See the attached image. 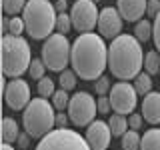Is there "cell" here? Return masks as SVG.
Returning <instances> with one entry per match:
<instances>
[{
  "instance_id": "obj_33",
  "label": "cell",
  "mask_w": 160,
  "mask_h": 150,
  "mask_svg": "<svg viewBox=\"0 0 160 150\" xmlns=\"http://www.w3.org/2000/svg\"><path fill=\"white\" fill-rule=\"evenodd\" d=\"M112 110V104H110L108 96H98V112L100 114H110Z\"/></svg>"
},
{
  "instance_id": "obj_14",
  "label": "cell",
  "mask_w": 160,
  "mask_h": 150,
  "mask_svg": "<svg viewBox=\"0 0 160 150\" xmlns=\"http://www.w3.org/2000/svg\"><path fill=\"white\" fill-rule=\"evenodd\" d=\"M146 6H148V0H118V4H116L118 12L128 22L142 20V16L146 14Z\"/></svg>"
},
{
  "instance_id": "obj_25",
  "label": "cell",
  "mask_w": 160,
  "mask_h": 150,
  "mask_svg": "<svg viewBox=\"0 0 160 150\" xmlns=\"http://www.w3.org/2000/svg\"><path fill=\"white\" fill-rule=\"evenodd\" d=\"M28 0H2V10L8 16H16L18 12H22Z\"/></svg>"
},
{
  "instance_id": "obj_4",
  "label": "cell",
  "mask_w": 160,
  "mask_h": 150,
  "mask_svg": "<svg viewBox=\"0 0 160 150\" xmlns=\"http://www.w3.org/2000/svg\"><path fill=\"white\" fill-rule=\"evenodd\" d=\"M54 104L48 102V98H32L28 106L22 110V126L24 132H28L32 138H44L48 132L56 128V112Z\"/></svg>"
},
{
  "instance_id": "obj_28",
  "label": "cell",
  "mask_w": 160,
  "mask_h": 150,
  "mask_svg": "<svg viewBox=\"0 0 160 150\" xmlns=\"http://www.w3.org/2000/svg\"><path fill=\"white\" fill-rule=\"evenodd\" d=\"M56 92V88H54V80L52 78H48V76H44V78H40L38 80V94L42 98H52V94Z\"/></svg>"
},
{
  "instance_id": "obj_35",
  "label": "cell",
  "mask_w": 160,
  "mask_h": 150,
  "mask_svg": "<svg viewBox=\"0 0 160 150\" xmlns=\"http://www.w3.org/2000/svg\"><path fill=\"white\" fill-rule=\"evenodd\" d=\"M68 120H70L68 114H64V112H56V128H66Z\"/></svg>"
},
{
  "instance_id": "obj_23",
  "label": "cell",
  "mask_w": 160,
  "mask_h": 150,
  "mask_svg": "<svg viewBox=\"0 0 160 150\" xmlns=\"http://www.w3.org/2000/svg\"><path fill=\"white\" fill-rule=\"evenodd\" d=\"M144 70L148 74L160 72V52L158 50H150L146 56H144Z\"/></svg>"
},
{
  "instance_id": "obj_15",
  "label": "cell",
  "mask_w": 160,
  "mask_h": 150,
  "mask_svg": "<svg viewBox=\"0 0 160 150\" xmlns=\"http://www.w3.org/2000/svg\"><path fill=\"white\" fill-rule=\"evenodd\" d=\"M142 116L148 124H160V92H148L144 96Z\"/></svg>"
},
{
  "instance_id": "obj_8",
  "label": "cell",
  "mask_w": 160,
  "mask_h": 150,
  "mask_svg": "<svg viewBox=\"0 0 160 150\" xmlns=\"http://www.w3.org/2000/svg\"><path fill=\"white\" fill-rule=\"evenodd\" d=\"M96 112H98V98H94L90 92L82 90V92H76L70 98L68 116L74 126H78V128L88 126L90 122H94Z\"/></svg>"
},
{
  "instance_id": "obj_21",
  "label": "cell",
  "mask_w": 160,
  "mask_h": 150,
  "mask_svg": "<svg viewBox=\"0 0 160 150\" xmlns=\"http://www.w3.org/2000/svg\"><path fill=\"white\" fill-rule=\"evenodd\" d=\"M134 36H136L140 42H148V40L152 38V22H148L146 18L138 20L136 28H134Z\"/></svg>"
},
{
  "instance_id": "obj_34",
  "label": "cell",
  "mask_w": 160,
  "mask_h": 150,
  "mask_svg": "<svg viewBox=\"0 0 160 150\" xmlns=\"http://www.w3.org/2000/svg\"><path fill=\"white\" fill-rule=\"evenodd\" d=\"M160 12V0H148V6H146V14L152 18H156Z\"/></svg>"
},
{
  "instance_id": "obj_40",
  "label": "cell",
  "mask_w": 160,
  "mask_h": 150,
  "mask_svg": "<svg viewBox=\"0 0 160 150\" xmlns=\"http://www.w3.org/2000/svg\"><path fill=\"white\" fill-rule=\"evenodd\" d=\"M158 74H160V72H158Z\"/></svg>"
},
{
  "instance_id": "obj_1",
  "label": "cell",
  "mask_w": 160,
  "mask_h": 150,
  "mask_svg": "<svg viewBox=\"0 0 160 150\" xmlns=\"http://www.w3.org/2000/svg\"><path fill=\"white\" fill-rule=\"evenodd\" d=\"M72 70L80 80H98L108 68V46L96 32H82L72 42Z\"/></svg>"
},
{
  "instance_id": "obj_13",
  "label": "cell",
  "mask_w": 160,
  "mask_h": 150,
  "mask_svg": "<svg viewBox=\"0 0 160 150\" xmlns=\"http://www.w3.org/2000/svg\"><path fill=\"white\" fill-rule=\"evenodd\" d=\"M84 138H86V142L90 144L92 150H108L110 138H112L110 124L104 122V120H94V122H90Z\"/></svg>"
},
{
  "instance_id": "obj_26",
  "label": "cell",
  "mask_w": 160,
  "mask_h": 150,
  "mask_svg": "<svg viewBox=\"0 0 160 150\" xmlns=\"http://www.w3.org/2000/svg\"><path fill=\"white\" fill-rule=\"evenodd\" d=\"M22 32H26V24H24L22 16H10L8 18V34L14 36H22Z\"/></svg>"
},
{
  "instance_id": "obj_17",
  "label": "cell",
  "mask_w": 160,
  "mask_h": 150,
  "mask_svg": "<svg viewBox=\"0 0 160 150\" xmlns=\"http://www.w3.org/2000/svg\"><path fill=\"white\" fill-rule=\"evenodd\" d=\"M140 150H160V128H148L140 140Z\"/></svg>"
},
{
  "instance_id": "obj_18",
  "label": "cell",
  "mask_w": 160,
  "mask_h": 150,
  "mask_svg": "<svg viewBox=\"0 0 160 150\" xmlns=\"http://www.w3.org/2000/svg\"><path fill=\"white\" fill-rule=\"evenodd\" d=\"M108 124H110V130H112V136H120V138H122V134L130 128L128 118L124 116V114H118V112H114L112 116L108 118Z\"/></svg>"
},
{
  "instance_id": "obj_30",
  "label": "cell",
  "mask_w": 160,
  "mask_h": 150,
  "mask_svg": "<svg viewBox=\"0 0 160 150\" xmlns=\"http://www.w3.org/2000/svg\"><path fill=\"white\" fill-rule=\"evenodd\" d=\"M110 88H112V82H110L108 76H100L96 82H94V90H96L98 96H106L110 92Z\"/></svg>"
},
{
  "instance_id": "obj_12",
  "label": "cell",
  "mask_w": 160,
  "mask_h": 150,
  "mask_svg": "<svg viewBox=\"0 0 160 150\" xmlns=\"http://www.w3.org/2000/svg\"><path fill=\"white\" fill-rule=\"evenodd\" d=\"M122 14L118 12V8L114 6H106L100 10V16H98V32L102 38L114 40L116 36H120L122 32Z\"/></svg>"
},
{
  "instance_id": "obj_29",
  "label": "cell",
  "mask_w": 160,
  "mask_h": 150,
  "mask_svg": "<svg viewBox=\"0 0 160 150\" xmlns=\"http://www.w3.org/2000/svg\"><path fill=\"white\" fill-rule=\"evenodd\" d=\"M44 72H46V64H44V60L42 58H32L30 68H28V74L34 80H40V78H44Z\"/></svg>"
},
{
  "instance_id": "obj_11",
  "label": "cell",
  "mask_w": 160,
  "mask_h": 150,
  "mask_svg": "<svg viewBox=\"0 0 160 150\" xmlns=\"http://www.w3.org/2000/svg\"><path fill=\"white\" fill-rule=\"evenodd\" d=\"M4 100H6V106L12 110H24L28 106L30 98V86L26 80L20 78H12L10 82L4 84Z\"/></svg>"
},
{
  "instance_id": "obj_19",
  "label": "cell",
  "mask_w": 160,
  "mask_h": 150,
  "mask_svg": "<svg viewBox=\"0 0 160 150\" xmlns=\"http://www.w3.org/2000/svg\"><path fill=\"white\" fill-rule=\"evenodd\" d=\"M140 140H142V136L138 134V130L130 128L122 134L120 146H122V150H140Z\"/></svg>"
},
{
  "instance_id": "obj_5",
  "label": "cell",
  "mask_w": 160,
  "mask_h": 150,
  "mask_svg": "<svg viewBox=\"0 0 160 150\" xmlns=\"http://www.w3.org/2000/svg\"><path fill=\"white\" fill-rule=\"evenodd\" d=\"M32 62V52L26 38L4 34L2 38V74L4 78H20L28 72Z\"/></svg>"
},
{
  "instance_id": "obj_9",
  "label": "cell",
  "mask_w": 160,
  "mask_h": 150,
  "mask_svg": "<svg viewBox=\"0 0 160 150\" xmlns=\"http://www.w3.org/2000/svg\"><path fill=\"white\" fill-rule=\"evenodd\" d=\"M138 96L140 94L136 92L134 84L126 82V80H120V82L112 84L108 92V98H110V104H112V110L118 114H132L134 108L138 104Z\"/></svg>"
},
{
  "instance_id": "obj_6",
  "label": "cell",
  "mask_w": 160,
  "mask_h": 150,
  "mask_svg": "<svg viewBox=\"0 0 160 150\" xmlns=\"http://www.w3.org/2000/svg\"><path fill=\"white\" fill-rule=\"evenodd\" d=\"M70 54H72V44L68 42L66 34L54 32L42 44V60L52 72L66 70V64H70Z\"/></svg>"
},
{
  "instance_id": "obj_32",
  "label": "cell",
  "mask_w": 160,
  "mask_h": 150,
  "mask_svg": "<svg viewBox=\"0 0 160 150\" xmlns=\"http://www.w3.org/2000/svg\"><path fill=\"white\" fill-rule=\"evenodd\" d=\"M142 122H144V116H142V114H138V112L128 114V126L132 128V130L142 128Z\"/></svg>"
},
{
  "instance_id": "obj_16",
  "label": "cell",
  "mask_w": 160,
  "mask_h": 150,
  "mask_svg": "<svg viewBox=\"0 0 160 150\" xmlns=\"http://www.w3.org/2000/svg\"><path fill=\"white\" fill-rule=\"evenodd\" d=\"M18 136H20L18 122L10 116H4V120H2V140L8 142V144H12V142L18 140Z\"/></svg>"
},
{
  "instance_id": "obj_27",
  "label": "cell",
  "mask_w": 160,
  "mask_h": 150,
  "mask_svg": "<svg viewBox=\"0 0 160 150\" xmlns=\"http://www.w3.org/2000/svg\"><path fill=\"white\" fill-rule=\"evenodd\" d=\"M70 28H74L72 16L66 14V12H58V16H56V32L66 34V32H70Z\"/></svg>"
},
{
  "instance_id": "obj_38",
  "label": "cell",
  "mask_w": 160,
  "mask_h": 150,
  "mask_svg": "<svg viewBox=\"0 0 160 150\" xmlns=\"http://www.w3.org/2000/svg\"><path fill=\"white\" fill-rule=\"evenodd\" d=\"M2 150H16V148H14V146H12V144H8V142H4V144H2Z\"/></svg>"
},
{
  "instance_id": "obj_22",
  "label": "cell",
  "mask_w": 160,
  "mask_h": 150,
  "mask_svg": "<svg viewBox=\"0 0 160 150\" xmlns=\"http://www.w3.org/2000/svg\"><path fill=\"white\" fill-rule=\"evenodd\" d=\"M70 98H72V96L68 94V90H64V88L56 90V92L52 94V104H54V108H56L58 112H64V110H68Z\"/></svg>"
},
{
  "instance_id": "obj_20",
  "label": "cell",
  "mask_w": 160,
  "mask_h": 150,
  "mask_svg": "<svg viewBox=\"0 0 160 150\" xmlns=\"http://www.w3.org/2000/svg\"><path fill=\"white\" fill-rule=\"evenodd\" d=\"M134 88L140 96H146L148 92H152V74L148 72H140L136 78H134Z\"/></svg>"
},
{
  "instance_id": "obj_7",
  "label": "cell",
  "mask_w": 160,
  "mask_h": 150,
  "mask_svg": "<svg viewBox=\"0 0 160 150\" xmlns=\"http://www.w3.org/2000/svg\"><path fill=\"white\" fill-rule=\"evenodd\" d=\"M34 150H92L86 138L80 136L76 130L54 128L44 138H40Z\"/></svg>"
},
{
  "instance_id": "obj_10",
  "label": "cell",
  "mask_w": 160,
  "mask_h": 150,
  "mask_svg": "<svg viewBox=\"0 0 160 150\" xmlns=\"http://www.w3.org/2000/svg\"><path fill=\"white\" fill-rule=\"evenodd\" d=\"M70 16H72L74 28L82 32H92L98 26V16L100 10L96 8V2L92 0H76L70 8Z\"/></svg>"
},
{
  "instance_id": "obj_36",
  "label": "cell",
  "mask_w": 160,
  "mask_h": 150,
  "mask_svg": "<svg viewBox=\"0 0 160 150\" xmlns=\"http://www.w3.org/2000/svg\"><path fill=\"white\" fill-rule=\"evenodd\" d=\"M30 138H32V136H30L28 132L20 134V136H18V140H16V142H18V146H20V148H28V144H30Z\"/></svg>"
},
{
  "instance_id": "obj_31",
  "label": "cell",
  "mask_w": 160,
  "mask_h": 150,
  "mask_svg": "<svg viewBox=\"0 0 160 150\" xmlns=\"http://www.w3.org/2000/svg\"><path fill=\"white\" fill-rule=\"evenodd\" d=\"M152 40H154L156 50L160 52V12H158V16L154 18V22H152Z\"/></svg>"
},
{
  "instance_id": "obj_3",
  "label": "cell",
  "mask_w": 160,
  "mask_h": 150,
  "mask_svg": "<svg viewBox=\"0 0 160 150\" xmlns=\"http://www.w3.org/2000/svg\"><path fill=\"white\" fill-rule=\"evenodd\" d=\"M58 10L50 0H28L22 10L26 34L32 40H46L56 32Z\"/></svg>"
},
{
  "instance_id": "obj_24",
  "label": "cell",
  "mask_w": 160,
  "mask_h": 150,
  "mask_svg": "<svg viewBox=\"0 0 160 150\" xmlns=\"http://www.w3.org/2000/svg\"><path fill=\"white\" fill-rule=\"evenodd\" d=\"M76 76L78 74L74 72V70H62V72H60V78H58V82H60V88H64V90H74L76 88Z\"/></svg>"
},
{
  "instance_id": "obj_39",
  "label": "cell",
  "mask_w": 160,
  "mask_h": 150,
  "mask_svg": "<svg viewBox=\"0 0 160 150\" xmlns=\"http://www.w3.org/2000/svg\"><path fill=\"white\" fill-rule=\"evenodd\" d=\"M92 2H96V4H98V2H100V0H92Z\"/></svg>"
},
{
  "instance_id": "obj_37",
  "label": "cell",
  "mask_w": 160,
  "mask_h": 150,
  "mask_svg": "<svg viewBox=\"0 0 160 150\" xmlns=\"http://www.w3.org/2000/svg\"><path fill=\"white\" fill-rule=\"evenodd\" d=\"M56 10L58 12H66V8H68V0H56Z\"/></svg>"
},
{
  "instance_id": "obj_2",
  "label": "cell",
  "mask_w": 160,
  "mask_h": 150,
  "mask_svg": "<svg viewBox=\"0 0 160 150\" xmlns=\"http://www.w3.org/2000/svg\"><path fill=\"white\" fill-rule=\"evenodd\" d=\"M142 42L132 34H120L108 46V70L118 80H134L142 72Z\"/></svg>"
}]
</instances>
